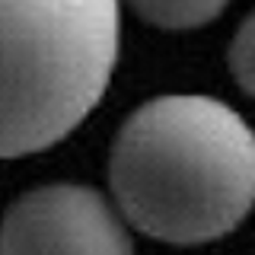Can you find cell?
Masks as SVG:
<instances>
[{"mask_svg": "<svg viewBox=\"0 0 255 255\" xmlns=\"http://www.w3.org/2000/svg\"><path fill=\"white\" fill-rule=\"evenodd\" d=\"M109 185L140 233L172 246L211 243L255 204V134L220 99L156 96L118 128Z\"/></svg>", "mask_w": 255, "mask_h": 255, "instance_id": "obj_1", "label": "cell"}, {"mask_svg": "<svg viewBox=\"0 0 255 255\" xmlns=\"http://www.w3.org/2000/svg\"><path fill=\"white\" fill-rule=\"evenodd\" d=\"M118 0H0V159L64 140L102 102Z\"/></svg>", "mask_w": 255, "mask_h": 255, "instance_id": "obj_2", "label": "cell"}, {"mask_svg": "<svg viewBox=\"0 0 255 255\" xmlns=\"http://www.w3.org/2000/svg\"><path fill=\"white\" fill-rule=\"evenodd\" d=\"M0 255H134L125 214L74 182L19 195L0 220Z\"/></svg>", "mask_w": 255, "mask_h": 255, "instance_id": "obj_3", "label": "cell"}, {"mask_svg": "<svg viewBox=\"0 0 255 255\" xmlns=\"http://www.w3.org/2000/svg\"><path fill=\"white\" fill-rule=\"evenodd\" d=\"M227 3L230 0H128V6L143 22L172 32L207 26L227 10Z\"/></svg>", "mask_w": 255, "mask_h": 255, "instance_id": "obj_4", "label": "cell"}, {"mask_svg": "<svg viewBox=\"0 0 255 255\" xmlns=\"http://www.w3.org/2000/svg\"><path fill=\"white\" fill-rule=\"evenodd\" d=\"M230 74L239 83V90L255 99V10L239 22L233 42H230Z\"/></svg>", "mask_w": 255, "mask_h": 255, "instance_id": "obj_5", "label": "cell"}]
</instances>
